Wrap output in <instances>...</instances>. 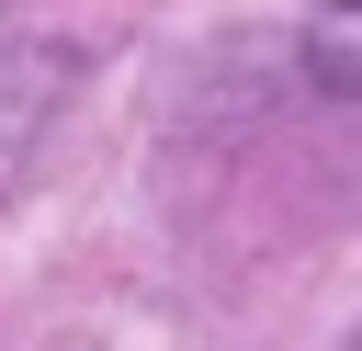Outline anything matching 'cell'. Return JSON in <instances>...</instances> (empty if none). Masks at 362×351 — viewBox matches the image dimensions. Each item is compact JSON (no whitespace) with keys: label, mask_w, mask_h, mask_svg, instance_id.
I'll use <instances>...</instances> for the list:
<instances>
[{"label":"cell","mask_w":362,"mask_h":351,"mask_svg":"<svg viewBox=\"0 0 362 351\" xmlns=\"http://www.w3.org/2000/svg\"><path fill=\"white\" fill-rule=\"evenodd\" d=\"M362 68H351V0H317V91L339 102Z\"/></svg>","instance_id":"obj_1"}]
</instances>
